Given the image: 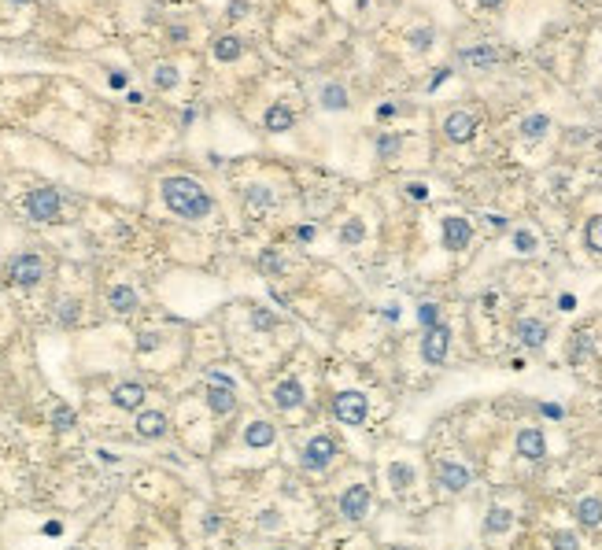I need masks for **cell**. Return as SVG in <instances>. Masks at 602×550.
Returning a JSON list of instances; mask_svg holds the SVG:
<instances>
[{
  "instance_id": "obj_15",
  "label": "cell",
  "mask_w": 602,
  "mask_h": 550,
  "mask_svg": "<svg viewBox=\"0 0 602 550\" xmlns=\"http://www.w3.org/2000/svg\"><path fill=\"white\" fill-rule=\"evenodd\" d=\"M517 336H521V344H525V347H543L547 325H543L540 318H521V321H517Z\"/></svg>"
},
{
  "instance_id": "obj_55",
  "label": "cell",
  "mask_w": 602,
  "mask_h": 550,
  "mask_svg": "<svg viewBox=\"0 0 602 550\" xmlns=\"http://www.w3.org/2000/svg\"><path fill=\"white\" fill-rule=\"evenodd\" d=\"M392 550H403V547H392Z\"/></svg>"
},
{
  "instance_id": "obj_9",
  "label": "cell",
  "mask_w": 602,
  "mask_h": 550,
  "mask_svg": "<svg viewBox=\"0 0 602 550\" xmlns=\"http://www.w3.org/2000/svg\"><path fill=\"white\" fill-rule=\"evenodd\" d=\"M443 133H447V140H454V144H466L477 133V119L466 115V111H454V115H447V122H443Z\"/></svg>"
},
{
  "instance_id": "obj_48",
  "label": "cell",
  "mask_w": 602,
  "mask_h": 550,
  "mask_svg": "<svg viewBox=\"0 0 602 550\" xmlns=\"http://www.w3.org/2000/svg\"><path fill=\"white\" fill-rule=\"evenodd\" d=\"M296 237H299V240H314V229H310V226H299Z\"/></svg>"
},
{
  "instance_id": "obj_52",
  "label": "cell",
  "mask_w": 602,
  "mask_h": 550,
  "mask_svg": "<svg viewBox=\"0 0 602 550\" xmlns=\"http://www.w3.org/2000/svg\"><path fill=\"white\" fill-rule=\"evenodd\" d=\"M59 532H63V528L56 525V521H48V525H45V535H59Z\"/></svg>"
},
{
  "instance_id": "obj_41",
  "label": "cell",
  "mask_w": 602,
  "mask_h": 550,
  "mask_svg": "<svg viewBox=\"0 0 602 550\" xmlns=\"http://www.w3.org/2000/svg\"><path fill=\"white\" fill-rule=\"evenodd\" d=\"M59 307H63V310H59L63 321H74V318H78V303H74V299H67V303H59Z\"/></svg>"
},
{
  "instance_id": "obj_21",
  "label": "cell",
  "mask_w": 602,
  "mask_h": 550,
  "mask_svg": "<svg viewBox=\"0 0 602 550\" xmlns=\"http://www.w3.org/2000/svg\"><path fill=\"white\" fill-rule=\"evenodd\" d=\"M111 307L119 310V314H129V310L137 307V292L129 284H115L111 288Z\"/></svg>"
},
{
  "instance_id": "obj_11",
  "label": "cell",
  "mask_w": 602,
  "mask_h": 550,
  "mask_svg": "<svg viewBox=\"0 0 602 550\" xmlns=\"http://www.w3.org/2000/svg\"><path fill=\"white\" fill-rule=\"evenodd\" d=\"M436 477H440V484L447 491H466L469 488V469L466 465H458V462H440V469H436Z\"/></svg>"
},
{
  "instance_id": "obj_27",
  "label": "cell",
  "mask_w": 602,
  "mask_h": 550,
  "mask_svg": "<svg viewBox=\"0 0 602 550\" xmlns=\"http://www.w3.org/2000/svg\"><path fill=\"white\" fill-rule=\"evenodd\" d=\"M584 240H587V247H592L595 255H602V215H595L592 222H587V229H584Z\"/></svg>"
},
{
  "instance_id": "obj_20",
  "label": "cell",
  "mask_w": 602,
  "mask_h": 550,
  "mask_svg": "<svg viewBox=\"0 0 602 550\" xmlns=\"http://www.w3.org/2000/svg\"><path fill=\"white\" fill-rule=\"evenodd\" d=\"M510 525H514V514L503 506H495L488 517H484V532H492V535H499V532H510Z\"/></svg>"
},
{
  "instance_id": "obj_39",
  "label": "cell",
  "mask_w": 602,
  "mask_h": 550,
  "mask_svg": "<svg viewBox=\"0 0 602 550\" xmlns=\"http://www.w3.org/2000/svg\"><path fill=\"white\" fill-rule=\"evenodd\" d=\"M155 347H159V336H155V333H141L137 351H155Z\"/></svg>"
},
{
  "instance_id": "obj_4",
  "label": "cell",
  "mask_w": 602,
  "mask_h": 550,
  "mask_svg": "<svg viewBox=\"0 0 602 550\" xmlns=\"http://www.w3.org/2000/svg\"><path fill=\"white\" fill-rule=\"evenodd\" d=\"M333 410H336V417L344 425H362L366 421V396L362 391H340L336 396V403H333Z\"/></svg>"
},
{
  "instance_id": "obj_37",
  "label": "cell",
  "mask_w": 602,
  "mask_h": 550,
  "mask_svg": "<svg viewBox=\"0 0 602 550\" xmlns=\"http://www.w3.org/2000/svg\"><path fill=\"white\" fill-rule=\"evenodd\" d=\"M252 325H255V329H273L278 318H273L270 310H252Z\"/></svg>"
},
{
  "instance_id": "obj_23",
  "label": "cell",
  "mask_w": 602,
  "mask_h": 550,
  "mask_svg": "<svg viewBox=\"0 0 602 550\" xmlns=\"http://www.w3.org/2000/svg\"><path fill=\"white\" fill-rule=\"evenodd\" d=\"M547 129H551V119H547V115H529V119L521 122V133H525L529 140H540Z\"/></svg>"
},
{
  "instance_id": "obj_12",
  "label": "cell",
  "mask_w": 602,
  "mask_h": 550,
  "mask_svg": "<svg viewBox=\"0 0 602 550\" xmlns=\"http://www.w3.org/2000/svg\"><path fill=\"white\" fill-rule=\"evenodd\" d=\"M303 384L299 381H281L278 388H273V403H278V410H296L303 407Z\"/></svg>"
},
{
  "instance_id": "obj_14",
  "label": "cell",
  "mask_w": 602,
  "mask_h": 550,
  "mask_svg": "<svg viewBox=\"0 0 602 550\" xmlns=\"http://www.w3.org/2000/svg\"><path fill=\"white\" fill-rule=\"evenodd\" d=\"M137 432L145 440H159L166 436V414L159 410H145V414H137Z\"/></svg>"
},
{
  "instance_id": "obj_6",
  "label": "cell",
  "mask_w": 602,
  "mask_h": 550,
  "mask_svg": "<svg viewBox=\"0 0 602 550\" xmlns=\"http://www.w3.org/2000/svg\"><path fill=\"white\" fill-rule=\"evenodd\" d=\"M366 509H370V488H366V484H351V488L340 495V514L347 521H359V517H366Z\"/></svg>"
},
{
  "instance_id": "obj_7",
  "label": "cell",
  "mask_w": 602,
  "mask_h": 550,
  "mask_svg": "<svg viewBox=\"0 0 602 550\" xmlns=\"http://www.w3.org/2000/svg\"><path fill=\"white\" fill-rule=\"evenodd\" d=\"M469 237H473V226H469L466 218H443V247H451V252H462V247L469 244Z\"/></svg>"
},
{
  "instance_id": "obj_42",
  "label": "cell",
  "mask_w": 602,
  "mask_h": 550,
  "mask_svg": "<svg viewBox=\"0 0 602 550\" xmlns=\"http://www.w3.org/2000/svg\"><path fill=\"white\" fill-rule=\"evenodd\" d=\"M248 15V0H233L229 4V19H244Z\"/></svg>"
},
{
  "instance_id": "obj_30",
  "label": "cell",
  "mask_w": 602,
  "mask_h": 550,
  "mask_svg": "<svg viewBox=\"0 0 602 550\" xmlns=\"http://www.w3.org/2000/svg\"><path fill=\"white\" fill-rule=\"evenodd\" d=\"M377 152H381V159H396V152H399V137H396V133L377 137Z\"/></svg>"
},
{
  "instance_id": "obj_33",
  "label": "cell",
  "mask_w": 602,
  "mask_h": 550,
  "mask_svg": "<svg viewBox=\"0 0 602 550\" xmlns=\"http://www.w3.org/2000/svg\"><path fill=\"white\" fill-rule=\"evenodd\" d=\"M514 247H517L521 255L536 252V233H529V229H517V233H514Z\"/></svg>"
},
{
  "instance_id": "obj_16",
  "label": "cell",
  "mask_w": 602,
  "mask_h": 550,
  "mask_svg": "<svg viewBox=\"0 0 602 550\" xmlns=\"http://www.w3.org/2000/svg\"><path fill=\"white\" fill-rule=\"evenodd\" d=\"M207 407H211L215 414H233L237 410V396H233V388H226V384H211V391H207Z\"/></svg>"
},
{
  "instance_id": "obj_18",
  "label": "cell",
  "mask_w": 602,
  "mask_h": 550,
  "mask_svg": "<svg viewBox=\"0 0 602 550\" xmlns=\"http://www.w3.org/2000/svg\"><path fill=\"white\" fill-rule=\"evenodd\" d=\"M266 129H270V133H285V129H292V111L285 108V103L266 108Z\"/></svg>"
},
{
  "instance_id": "obj_45",
  "label": "cell",
  "mask_w": 602,
  "mask_h": 550,
  "mask_svg": "<svg viewBox=\"0 0 602 550\" xmlns=\"http://www.w3.org/2000/svg\"><path fill=\"white\" fill-rule=\"evenodd\" d=\"M547 417H554V421H558V417H561V407H558V403H543V407H540Z\"/></svg>"
},
{
  "instance_id": "obj_25",
  "label": "cell",
  "mask_w": 602,
  "mask_h": 550,
  "mask_svg": "<svg viewBox=\"0 0 602 550\" xmlns=\"http://www.w3.org/2000/svg\"><path fill=\"white\" fill-rule=\"evenodd\" d=\"M322 103H325L329 111L347 108V93H344V85H325V89H322Z\"/></svg>"
},
{
  "instance_id": "obj_17",
  "label": "cell",
  "mask_w": 602,
  "mask_h": 550,
  "mask_svg": "<svg viewBox=\"0 0 602 550\" xmlns=\"http://www.w3.org/2000/svg\"><path fill=\"white\" fill-rule=\"evenodd\" d=\"M244 443L248 447H270L273 443V425L270 421H252L244 428Z\"/></svg>"
},
{
  "instance_id": "obj_28",
  "label": "cell",
  "mask_w": 602,
  "mask_h": 550,
  "mask_svg": "<svg viewBox=\"0 0 602 550\" xmlns=\"http://www.w3.org/2000/svg\"><path fill=\"white\" fill-rule=\"evenodd\" d=\"M362 237H366V226L359 218H347L344 229H340V240H344V244H362Z\"/></svg>"
},
{
  "instance_id": "obj_54",
  "label": "cell",
  "mask_w": 602,
  "mask_h": 550,
  "mask_svg": "<svg viewBox=\"0 0 602 550\" xmlns=\"http://www.w3.org/2000/svg\"><path fill=\"white\" fill-rule=\"evenodd\" d=\"M11 4H30V0H11Z\"/></svg>"
},
{
  "instance_id": "obj_29",
  "label": "cell",
  "mask_w": 602,
  "mask_h": 550,
  "mask_svg": "<svg viewBox=\"0 0 602 550\" xmlns=\"http://www.w3.org/2000/svg\"><path fill=\"white\" fill-rule=\"evenodd\" d=\"M152 82H155V89H174L178 85V71L170 67V63H163V67H155V74H152Z\"/></svg>"
},
{
  "instance_id": "obj_49",
  "label": "cell",
  "mask_w": 602,
  "mask_h": 550,
  "mask_svg": "<svg viewBox=\"0 0 602 550\" xmlns=\"http://www.w3.org/2000/svg\"><path fill=\"white\" fill-rule=\"evenodd\" d=\"M263 525H266V528L278 525V514H273V509H266V514H263Z\"/></svg>"
},
{
  "instance_id": "obj_32",
  "label": "cell",
  "mask_w": 602,
  "mask_h": 550,
  "mask_svg": "<svg viewBox=\"0 0 602 550\" xmlns=\"http://www.w3.org/2000/svg\"><path fill=\"white\" fill-rule=\"evenodd\" d=\"M244 200L252 203V207H270V200H273V196H270L263 185H252V189L244 192Z\"/></svg>"
},
{
  "instance_id": "obj_19",
  "label": "cell",
  "mask_w": 602,
  "mask_h": 550,
  "mask_svg": "<svg viewBox=\"0 0 602 550\" xmlns=\"http://www.w3.org/2000/svg\"><path fill=\"white\" fill-rule=\"evenodd\" d=\"M241 52H244V45H241V37H233V34H226V37H218V41H215V59H222V63L241 59Z\"/></svg>"
},
{
  "instance_id": "obj_8",
  "label": "cell",
  "mask_w": 602,
  "mask_h": 550,
  "mask_svg": "<svg viewBox=\"0 0 602 550\" xmlns=\"http://www.w3.org/2000/svg\"><path fill=\"white\" fill-rule=\"evenodd\" d=\"M333 454H336V443L329 436H314L307 443V451H303V465L307 469H325L333 462Z\"/></svg>"
},
{
  "instance_id": "obj_40",
  "label": "cell",
  "mask_w": 602,
  "mask_h": 550,
  "mask_svg": "<svg viewBox=\"0 0 602 550\" xmlns=\"http://www.w3.org/2000/svg\"><path fill=\"white\" fill-rule=\"evenodd\" d=\"M407 196H410V200H425L429 189L422 185V181H410V185H407Z\"/></svg>"
},
{
  "instance_id": "obj_1",
  "label": "cell",
  "mask_w": 602,
  "mask_h": 550,
  "mask_svg": "<svg viewBox=\"0 0 602 550\" xmlns=\"http://www.w3.org/2000/svg\"><path fill=\"white\" fill-rule=\"evenodd\" d=\"M159 189H163V203H166L178 218H192V222H196V218H207V215L215 211V200L207 196V189H203L196 178L174 174V178H163Z\"/></svg>"
},
{
  "instance_id": "obj_35",
  "label": "cell",
  "mask_w": 602,
  "mask_h": 550,
  "mask_svg": "<svg viewBox=\"0 0 602 550\" xmlns=\"http://www.w3.org/2000/svg\"><path fill=\"white\" fill-rule=\"evenodd\" d=\"M52 425H56L59 432L74 428V410H71V407H56V414H52Z\"/></svg>"
},
{
  "instance_id": "obj_34",
  "label": "cell",
  "mask_w": 602,
  "mask_h": 550,
  "mask_svg": "<svg viewBox=\"0 0 602 550\" xmlns=\"http://www.w3.org/2000/svg\"><path fill=\"white\" fill-rule=\"evenodd\" d=\"M259 266H263L266 273H281V270H285V263H281V255L273 252V247H266V252H263V259H259Z\"/></svg>"
},
{
  "instance_id": "obj_44",
  "label": "cell",
  "mask_w": 602,
  "mask_h": 550,
  "mask_svg": "<svg viewBox=\"0 0 602 550\" xmlns=\"http://www.w3.org/2000/svg\"><path fill=\"white\" fill-rule=\"evenodd\" d=\"M484 222H488L492 229H506V218L503 215H484Z\"/></svg>"
},
{
  "instance_id": "obj_53",
  "label": "cell",
  "mask_w": 602,
  "mask_h": 550,
  "mask_svg": "<svg viewBox=\"0 0 602 550\" xmlns=\"http://www.w3.org/2000/svg\"><path fill=\"white\" fill-rule=\"evenodd\" d=\"M499 4H503V0H480V8H488V11H492V8H499Z\"/></svg>"
},
{
  "instance_id": "obj_51",
  "label": "cell",
  "mask_w": 602,
  "mask_h": 550,
  "mask_svg": "<svg viewBox=\"0 0 602 550\" xmlns=\"http://www.w3.org/2000/svg\"><path fill=\"white\" fill-rule=\"evenodd\" d=\"M396 115V103H381V119H392Z\"/></svg>"
},
{
  "instance_id": "obj_5",
  "label": "cell",
  "mask_w": 602,
  "mask_h": 550,
  "mask_svg": "<svg viewBox=\"0 0 602 550\" xmlns=\"http://www.w3.org/2000/svg\"><path fill=\"white\" fill-rule=\"evenodd\" d=\"M8 277L15 284H22V288H30V284H37L45 277V263L37 255H15L11 266H8Z\"/></svg>"
},
{
  "instance_id": "obj_2",
  "label": "cell",
  "mask_w": 602,
  "mask_h": 550,
  "mask_svg": "<svg viewBox=\"0 0 602 550\" xmlns=\"http://www.w3.org/2000/svg\"><path fill=\"white\" fill-rule=\"evenodd\" d=\"M26 211H30L34 222H59V192L56 189H34L30 196H26Z\"/></svg>"
},
{
  "instance_id": "obj_24",
  "label": "cell",
  "mask_w": 602,
  "mask_h": 550,
  "mask_svg": "<svg viewBox=\"0 0 602 550\" xmlns=\"http://www.w3.org/2000/svg\"><path fill=\"white\" fill-rule=\"evenodd\" d=\"M577 517H580V525H599V521H602V499L577 502Z\"/></svg>"
},
{
  "instance_id": "obj_10",
  "label": "cell",
  "mask_w": 602,
  "mask_h": 550,
  "mask_svg": "<svg viewBox=\"0 0 602 550\" xmlns=\"http://www.w3.org/2000/svg\"><path fill=\"white\" fill-rule=\"evenodd\" d=\"M517 454L529 458V462H540V458L547 454L543 432H540V428H521V432H517Z\"/></svg>"
},
{
  "instance_id": "obj_13",
  "label": "cell",
  "mask_w": 602,
  "mask_h": 550,
  "mask_svg": "<svg viewBox=\"0 0 602 550\" xmlns=\"http://www.w3.org/2000/svg\"><path fill=\"white\" fill-rule=\"evenodd\" d=\"M111 403H115L119 410H137L141 403H145V384H134V381H129V384H119V388L111 391Z\"/></svg>"
},
{
  "instance_id": "obj_43",
  "label": "cell",
  "mask_w": 602,
  "mask_h": 550,
  "mask_svg": "<svg viewBox=\"0 0 602 550\" xmlns=\"http://www.w3.org/2000/svg\"><path fill=\"white\" fill-rule=\"evenodd\" d=\"M447 78H451V71H447V67H440V71L433 74V82H429V93H433V89H440L443 82H447Z\"/></svg>"
},
{
  "instance_id": "obj_47",
  "label": "cell",
  "mask_w": 602,
  "mask_h": 550,
  "mask_svg": "<svg viewBox=\"0 0 602 550\" xmlns=\"http://www.w3.org/2000/svg\"><path fill=\"white\" fill-rule=\"evenodd\" d=\"M558 307H561V310H573V307H577V299H573V296L566 292V296H561V299H558Z\"/></svg>"
},
{
  "instance_id": "obj_31",
  "label": "cell",
  "mask_w": 602,
  "mask_h": 550,
  "mask_svg": "<svg viewBox=\"0 0 602 550\" xmlns=\"http://www.w3.org/2000/svg\"><path fill=\"white\" fill-rule=\"evenodd\" d=\"M436 318H440V307H436V303H422V307H417V321H422L425 329H433V325H440Z\"/></svg>"
},
{
  "instance_id": "obj_50",
  "label": "cell",
  "mask_w": 602,
  "mask_h": 550,
  "mask_svg": "<svg viewBox=\"0 0 602 550\" xmlns=\"http://www.w3.org/2000/svg\"><path fill=\"white\" fill-rule=\"evenodd\" d=\"M211 381H215V384H226V388H233V381H229L226 373H211Z\"/></svg>"
},
{
  "instance_id": "obj_38",
  "label": "cell",
  "mask_w": 602,
  "mask_h": 550,
  "mask_svg": "<svg viewBox=\"0 0 602 550\" xmlns=\"http://www.w3.org/2000/svg\"><path fill=\"white\" fill-rule=\"evenodd\" d=\"M410 45H414L417 52H425L429 45H433V30H414V34H410Z\"/></svg>"
},
{
  "instance_id": "obj_22",
  "label": "cell",
  "mask_w": 602,
  "mask_h": 550,
  "mask_svg": "<svg viewBox=\"0 0 602 550\" xmlns=\"http://www.w3.org/2000/svg\"><path fill=\"white\" fill-rule=\"evenodd\" d=\"M388 480H392V488H396V491H403V488H410V484H414V469L403 465V462H392L388 465Z\"/></svg>"
},
{
  "instance_id": "obj_46",
  "label": "cell",
  "mask_w": 602,
  "mask_h": 550,
  "mask_svg": "<svg viewBox=\"0 0 602 550\" xmlns=\"http://www.w3.org/2000/svg\"><path fill=\"white\" fill-rule=\"evenodd\" d=\"M108 82H111V89H126V74H122V71H115V74L108 78Z\"/></svg>"
},
{
  "instance_id": "obj_26",
  "label": "cell",
  "mask_w": 602,
  "mask_h": 550,
  "mask_svg": "<svg viewBox=\"0 0 602 550\" xmlns=\"http://www.w3.org/2000/svg\"><path fill=\"white\" fill-rule=\"evenodd\" d=\"M462 59L473 63V67H492V63H495V48H488V45H484V48H466Z\"/></svg>"
},
{
  "instance_id": "obj_36",
  "label": "cell",
  "mask_w": 602,
  "mask_h": 550,
  "mask_svg": "<svg viewBox=\"0 0 602 550\" xmlns=\"http://www.w3.org/2000/svg\"><path fill=\"white\" fill-rule=\"evenodd\" d=\"M554 550H580V540L573 532H554Z\"/></svg>"
},
{
  "instance_id": "obj_3",
  "label": "cell",
  "mask_w": 602,
  "mask_h": 550,
  "mask_svg": "<svg viewBox=\"0 0 602 550\" xmlns=\"http://www.w3.org/2000/svg\"><path fill=\"white\" fill-rule=\"evenodd\" d=\"M447 347H451V329H447V325H433V329H425L422 359L429 366H440L443 359H447Z\"/></svg>"
}]
</instances>
